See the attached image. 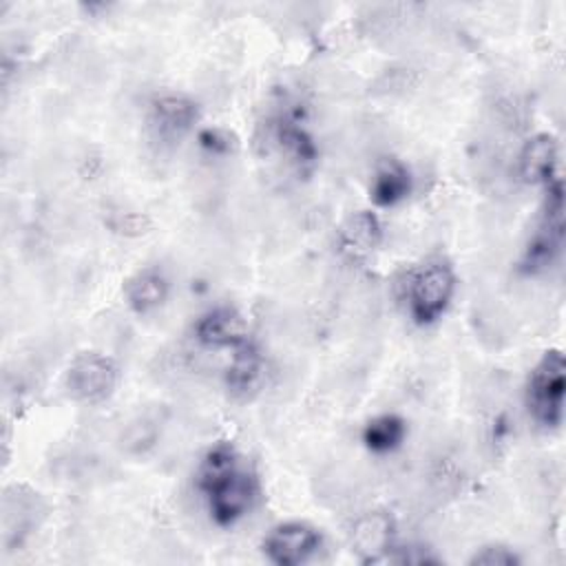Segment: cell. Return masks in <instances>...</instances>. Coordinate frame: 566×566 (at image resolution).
<instances>
[{"label":"cell","mask_w":566,"mask_h":566,"mask_svg":"<svg viewBox=\"0 0 566 566\" xmlns=\"http://www.w3.org/2000/svg\"><path fill=\"white\" fill-rule=\"evenodd\" d=\"M340 239H343V248H347L356 256L369 254L382 241V223L374 212L358 210L343 226Z\"/></svg>","instance_id":"5bb4252c"},{"label":"cell","mask_w":566,"mask_h":566,"mask_svg":"<svg viewBox=\"0 0 566 566\" xmlns=\"http://www.w3.org/2000/svg\"><path fill=\"white\" fill-rule=\"evenodd\" d=\"M411 188H413V181H411L409 168L400 159L389 157L376 166L371 186H369V197H371L374 206L391 208V206H398L400 201H405L409 197Z\"/></svg>","instance_id":"7c38bea8"},{"label":"cell","mask_w":566,"mask_h":566,"mask_svg":"<svg viewBox=\"0 0 566 566\" xmlns=\"http://www.w3.org/2000/svg\"><path fill=\"white\" fill-rule=\"evenodd\" d=\"M195 338L206 347H239L248 340V327L243 316L230 307L219 305L203 312L195 323Z\"/></svg>","instance_id":"52a82bcc"},{"label":"cell","mask_w":566,"mask_h":566,"mask_svg":"<svg viewBox=\"0 0 566 566\" xmlns=\"http://www.w3.org/2000/svg\"><path fill=\"white\" fill-rule=\"evenodd\" d=\"M197 117V104L181 93H161L150 102V122L161 137H181L192 128Z\"/></svg>","instance_id":"30bf717a"},{"label":"cell","mask_w":566,"mask_h":566,"mask_svg":"<svg viewBox=\"0 0 566 566\" xmlns=\"http://www.w3.org/2000/svg\"><path fill=\"white\" fill-rule=\"evenodd\" d=\"M117 385V365L111 356L99 352H84L75 356L66 371V389L80 402H102Z\"/></svg>","instance_id":"5b68a950"},{"label":"cell","mask_w":566,"mask_h":566,"mask_svg":"<svg viewBox=\"0 0 566 566\" xmlns=\"http://www.w3.org/2000/svg\"><path fill=\"white\" fill-rule=\"evenodd\" d=\"M455 294V272L444 261H429L418 268L407 285L409 314L418 325L436 323Z\"/></svg>","instance_id":"277c9868"},{"label":"cell","mask_w":566,"mask_h":566,"mask_svg":"<svg viewBox=\"0 0 566 566\" xmlns=\"http://www.w3.org/2000/svg\"><path fill=\"white\" fill-rule=\"evenodd\" d=\"M559 164V146L557 139L551 133H537L528 137L520 150V177L526 184H539L546 186L557 175Z\"/></svg>","instance_id":"9c48e42d"},{"label":"cell","mask_w":566,"mask_h":566,"mask_svg":"<svg viewBox=\"0 0 566 566\" xmlns=\"http://www.w3.org/2000/svg\"><path fill=\"white\" fill-rule=\"evenodd\" d=\"M274 139L279 148L287 155V159L294 161L298 168H312L316 164V157H318L316 144L312 135L296 122L281 119L274 126Z\"/></svg>","instance_id":"9a60e30c"},{"label":"cell","mask_w":566,"mask_h":566,"mask_svg":"<svg viewBox=\"0 0 566 566\" xmlns=\"http://www.w3.org/2000/svg\"><path fill=\"white\" fill-rule=\"evenodd\" d=\"M321 533L307 522H283L263 539L265 557L276 566H301L321 548Z\"/></svg>","instance_id":"8992f818"},{"label":"cell","mask_w":566,"mask_h":566,"mask_svg":"<svg viewBox=\"0 0 566 566\" xmlns=\"http://www.w3.org/2000/svg\"><path fill=\"white\" fill-rule=\"evenodd\" d=\"M170 292V283L159 268H144L124 283V298L135 314L157 310Z\"/></svg>","instance_id":"4fadbf2b"},{"label":"cell","mask_w":566,"mask_h":566,"mask_svg":"<svg viewBox=\"0 0 566 566\" xmlns=\"http://www.w3.org/2000/svg\"><path fill=\"white\" fill-rule=\"evenodd\" d=\"M199 144L201 148H206L208 153H214V155H223L230 150L232 142H230V135L221 128H206L199 133Z\"/></svg>","instance_id":"ac0fdd59"},{"label":"cell","mask_w":566,"mask_h":566,"mask_svg":"<svg viewBox=\"0 0 566 566\" xmlns=\"http://www.w3.org/2000/svg\"><path fill=\"white\" fill-rule=\"evenodd\" d=\"M352 546L365 564L387 562L394 548V522L387 513H367L352 528Z\"/></svg>","instance_id":"ba28073f"},{"label":"cell","mask_w":566,"mask_h":566,"mask_svg":"<svg viewBox=\"0 0 566 566\" xmlns=\"http://www.w3.org/2000/svg\"><path fill=\"white\" fill-rule=\"evenodd\" d=\"M263 369H265L263 356H261L259 347L248 338L245 343H241L239 347L232 349V358L226 369L228 391L237 398L252 396L263 380V374H265Z\"/></svg>","instance_id":"8fae6325"},{"label":"cell","mask_w":566,"mask_h":566,"mask_svg":"<svg viewBox=\"0 0 566 566\" xmlns=\"http://www.w3.org/2000/svg\"><path fill=\"white\" fill-rule=\"evenodd\" d=\"M407 436V422L396 413H380L371 418L363 429V442L374 453H389L402 444Z\"/></svg>","instance_id":"2e32d148"},{"label":"cell","mask_w":566,"mask_h":566,"mask_svg":"<svg viewBox=\"0 0 566 566\" xmlns=\"http://www.w3.org/2000/svg\"><path fill=\"white\" fill-rule=\"evenodd\" d=\"M544 208L537 219L535 230L531 232L522 259L520 270L524 274H539L553 268L564 248V186L562 179L555 177L546 186Z\"/></svg>","instance_id":"7a4b0ae2"},{"label":"cell","mask_w":566,"mask_h":566,"mask_svg":"<svg viewBox=\"0 0 566 566\" xmlns=\"http://www.w3.org/2000/svg\"><path fill=\"white\" fill-rule=\"evenodd\" d=\"M566 363L559 349H548L531 369L526 380V409L533 420L546 429H555L564 420Z\"/></svg>","instance_id":"3957f363"},{"label":"cell","mask_w":566,"mask_h":566,"mask_svg":"<svg viewBox=\"0 0 566 566\" xmlns=\"http://www.w3.org/2000/svg\"><path fill=\"white\" fill-rule=\"evenodd\" d=\"M469 562L480 564V566H513V564H520V557L509 546L491 544V546H482L480 551H475Z\"/></svg>","instance_id":"e0dca14e"},{"label":"cell","mask_w":566,"mask_h":566,"mask_svg":"<svg viewBox=\"0 0 566 566\" xmlns=\"http://www.w3.org/2000/svg\"><path fill=\"white\" fill-rule=\"evenodd\" d=\"M197 489L219 526H232L248 515L259 493L256 475L241 464L232 442H217L206 451L197 469Z\"/></svg>","instance_id":"6da1fadb"}]
</instances>
